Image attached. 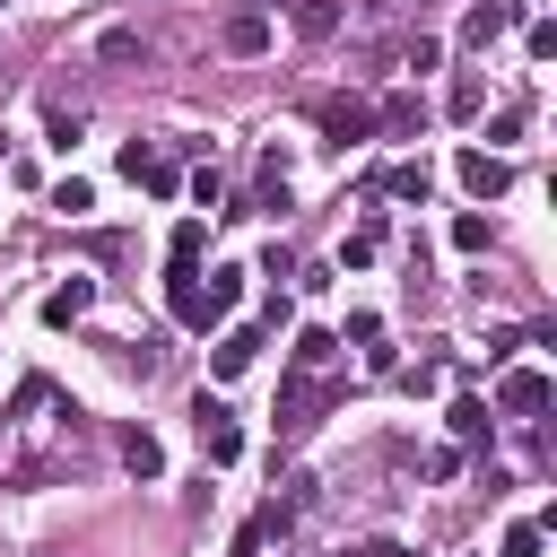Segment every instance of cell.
Instances as JSON below:
<instances>
[{"label":"cell","mask_w":557,"mask_h":557,"mask_svg":"<svg viewBox=\"0 0 557 557\" xmlns=\"http://www.w3.org/2000/svg\"><path fill=\"white\" fill-rule=\"evenodd\" d=\"M70 426H78V409L61 400V383L52 374H26L17 400H9V418H0V470L9 479H44V444L70 435Z\"/></svg>","instance_id":"1"},{"label":"cell","mask_w":557,"mask_h":557,"mask_svg":"<svg viewBox=\"0 0 557 557\" xmlns=\"http://www.w3.org/2000/svg\"><path fill=\"white\" fill-rule=\"evenodd\" d=\"M78 131H87V113H78V104H52V113H44V139H52V148H70Z\"/></svg>","instance_id":"22"},{"label":"cell","mask_w":557,"mask_h":557,"mask_svg":"<svg viewBox=\"0 0 557 557\" xmlns=\"http://www.w3.org/2000/svg\"><path fill=\"white\" fill-rule=\"evenodd\" d=\"M339 557H392V540H366V548H339Z\"/></svg>","instance_id":"30"},{"label":"cell","mask_w":557,"mask_h":557,"mask_svg":"<svg viewBox=\"0 0 557 557\" xmlns=\"http://www.w3.org/2000/svg\"><path fill=\"white\" fill-rule=\"evenodd\" d=\"M165 305H174V322H183V331H226V313L209 305L200 270H165Z\"/></svg>","instance_id":"5"},{"label":"cell","mask_w":557,"mask_h":557,"mask_svg":"<svg viewBox=\"0 0 557 557\" xmlns=\"http://www.w3.org/2000/svg\"><path fill=\"white\" fill-rule=\"evenodd\" d=\"M331 357H339V331L305 322V331H296V348H287V374H331Z\"/></svg>","instance_id":"13"},{"label":"cell","mask_w":557,"mask_h":557,"mask_svg":"<svg viewBox=\"0 0 557 557\" xmlns=\"http://www.w3.org/2000/svg\"><path fill=\"white\" fill-rule=\"evenodd\" d=\"M339 339H357V348H374V339H383V313H366V305H357V313H348V331H339Z\"/></svg>","instance_id":"28"},{"label":"cell","mask_w":557,"mask_h":557,"mask_svg":"<svg viewBox=\"0 0 557 557\" xmlns=\"http://www.w3.org/2000/svg\"><path fill=\"white\" fill-rule=\"evenodd\" d=\"M444 426H453L461 444H487V400H479V392H461V400L444 409Z\"/></svg>","instance_id":"17"},{"label":"cell","mask_w":557,"mask_h":557,"mask_svg":"<svg viewBox=\"0 0 557 557\" xmlns=\"http://www.w3.org/2000/svg\"><path fill=\"white\" fill-rule=\"evenodd\" d=\"M513 17H522V0H470V17H461V52H487Z\"/></svg>","instance_id":"9"},{"label":"cell","mask_w":557,"mask_h":557,"mask_svg":"<svg viewBox=\"0 0 557 557\" xmlns=\"http://www.w3.org/2000/svg\"><path fill=\"white\" fill-rule=\"evenodd\" d=\"M522 44H531V61H548V52H557V26H548V17H531V26H522Z\"/></svg>","instance_id":"29"},{"label":"cell","mask_w":557,"mask_h":557,"mask_svg":"<svg viewBox=\"0 0 557 557\" xmlns=\"http://www.w3.org/2000/svg\"><path fill=\"white\" fill-rule=\"evenodd\" d=\"M122 174H131L139 191H157V200H174V191H183V165H174L165 148H139V139L122 148Z\"/></svg>","instance_id":"6"},{"label":"cell","mask_w":557,"mask_h":557,"mask_svg":"<svg viewBox=\"0 0 557 557\" xmlns=\"http://www.w3.org/2000/svg\"><path fill=\"white\" fill-rule=\"evenodd\" d=\"M374 252H383V235H374V226H357V235H348V244H339V270H366V261H374Z\"/></svg>","instance_id":"25"},{"label":"cell","mask_w":557,"mask_h":557,"mask_svg":"<svg viewBox=\"0 0 557 557\" xmlns=\"http://www.w3.org/2000/svg\"><path fill=\"white\" fill-rule=\"evenodd\" d=\"M548 400H557V383H548L540 366H513V374L496 383V409H505V418H540Z\"/></svg>","instance_id":"7"},{"label":"cell","mask_w":557,"mask_h":557,"mask_svg":"<svg viewBox=\"0 0 557 557\" xmlns=\"http://www.w3.org/2000/svg\"><path fill=\"white\" fill-rule=\"evenodd\" d=\"M252 200H261V209H287V157H278V148H261V183H252Z\"/></svg>","instance_id":"20"},{"label":"cell","mask_w":557,"mask_h":557,"mask_svg":"<svg viewBox=\"0 0 557 557\" xmlns=\"http://www.w3.org/2000/svg\"><path fill=\"white\" fill-rule=\"evenodd\" d=\"M435 61H444V44H435V35H409V44H400V70H409V78H426Z\"/></svg>","instance_id":"21"},{"label":"cell","mask_w":557,"mask_h":557,"mask_svg":"<svg viewBox=\"0 0 557 557\" xmlns=\"http://www.w3.org/2000/svg\"><path fill=\"white\" fill-rule=\"evenodd\" d=\"M313 122H322V139H331V148H366V139H383V122H374V104H366V96H322V104H313Z\"/></svg>","instance_id":"2"},{"label":"cell","mask_w":557,"mask_h":557,"mask_svg":"<svg viewBox=\"0 0 557 557\" xmlns=\"http://www.w3.org/2000/svg\"><path fill=\"white\" fill-rule=\"evenodd\" d=\"M374 122H383V139H418V131H426V96H418V87H392V96L374 104Z\"/></svg>","instance_id":"10"},{"label":"cell","mask_w":557,"mask_h":557,"mask_svg":"<svg viewBox=\"0 0 557 557\" xmlns=\"http://www.w3.org/2000/svg\"><path fill=\"white\" fill-rule=\"evenodd\" d=\"M252 357H261V322H226V331H218V348H209V374H218V383H235Z\"/></svg>","instance_id":"8"},{"label":"cell","mask_w":557,"mask_h":557,"mask_svg":"<svg viewBox=\"0 0 557 557\" xmlns=\"http://www.w3.org/2000/svg\"><path fill=\"white\" fill-rule=\"evenodd\" d=\"M87 313H96V278H61V287L44 296V322H52V331H70V322H87Z\"/></svg>","instance_id":"12"},{"label":"cell","mask_w":557,"mask_h":557,"mask_svg":"<svg viewBox=\"0 0 557 557\" xmlns=\"http://www.w3.org/2000/svg\"><path fill=\"white\" fill-rule=\"evenodd\" d=\"M104 61H148V44H139L131 26H113V35H104Z\"/></svg>","instance_id":"27"},{"label":"cell","mask_w":557,"mask_h":557,"mask_svg":"<svg viewBox=\"0 0 557 557\" xmlns=\"http://www.w3.org/2000/svg\"><path fill=\"white\" fill-rule=\"evenodd\" d=\"M191 426H200V453H209V470H226V461L244 453V426H235V409H226L218 392H200V400H191Z\"/></svg>","instance_id":"3"},{"label":"cell","mask_w":557,"mask_h":557,"mask_svg":"<svg viewBox=\"0 0 557 557\" xmlns=\"http://www.w3.org/2000/svg\"><path fill=\"white\" fill-rule=\"evenodd\" d=\"M296 35H305V44L339 35V0H296Z\"/></svg>","instance_id":"18"},{"label":"cell","mask_w":557,"mask_h":557,"mask_svg":"<svg viewBox=\"0 0 557 557\" xmlns=\"http://www.w3.org/2000/svg\"><path fill=\"white\" fill-rule=\"evenodd\" d=\"M52 209H61V218H87V209H96V191H87L78 174H61V183H52Z\"/></svg>","instance_id":"23"},{"label":"cell","mask_w":557,"mask_h":557,"mask_svg":"<svg viewBox=\"0 0 557 557\" xmlns=\"http://www.w3.org/2000/svg\"><path fill=\"white\" fill-rule=\"evenodd\" d=\"M200 244H209V218L191 209V218L174 226V244H165V270H200Z\"/></svg>","instance_id":"16"},{"label":"cell","mask_w":557,"mask_h":557,"mask_svg":"<svg viewBox=\"0 0 557 557\" xmlns=\"http://www.w3.org/2000/svg\"><path fill=\"white\" fill-rule=\"evenodd\" d=\"M374 191H392V200H426V191H435V165H426V157H409V165H392Z\"/></svg>","instance_id":"15"},{"label":"cell","mask_w":557,"mask_h":557,"mask_svg":"<svg viewBox=\"0 0 557 557\" xmlns=\"http://www.w3.org/2000/svg\"><path fill=\"white\" fill-rule=\"evenodd\" d=\"M479 104H487V78H479V70H461V78H453V96H444V113H453V122H479Z\"/></svg>","instance_id":"19"},{"label":"cell","mask_w":557,"mask_h":557,"mask_svg":"<svg viewBox=\"0 0 557 557\" xmlns=\"http://www.w3.org/2000/svg\"><path fill=\"white\" fill-rule=\"evenodd\" d=\"M540 540H548V531H540V522H513V531H505V540H496V557H540Z\"/></svg>","instance_id":"26"},{"label":"cell","mask_w":557,"mask_h":557,"mask_svg":"<svg viewBox=\"0 0 557 557\" xmlns=\"http://www.w3.org/2000/svg\"><path fill=\"white\" fill-rule=\"evenodd\" d=\"M122 470H131V479H165V444H157L148 426H131V435H122Z\"/></svg>","instance_id":"14"},{"label":"cell","mask_w":557,"mask_h":557,"mask_svg":"<svg viewBox=\"0 0 557 557\" xmlns=\"http://www.w3.org/2000/svg\"><path fill=\"white\" fill-rule=\"evenodd\" d=\"M453 252H487V218H479V209L453 218Z\"/></svg>","instance_id":"24"},{"label":"cell","mask_w":557,"mask_h":557,"mask_svg":"<svg viewBox=\"0 0 557 557\" xmlns=\"http://www.w3.org/2000/svg\"><path fill=\"white\" fill-rule=\"evenodd\" d=\"M218 44H226L235 61H252V52H270V9H235V17L218 26Z\"/></svg>","instance_id":"11"},{"label":"cell","mask_w":557,"mask_h":557,"mask_svg":"<svg viewBox=\"0 0 557 557\" xmlns=\"http://www.w3.org/2000/svg\"><path fill=\"white\" fill-rule=\"evenodd\" d=\"M392 557H409V548H392Z\"/></svg>","instance_id":"31"},{"label":"cell","mask_w":557,"mask_h":557,"mask_svg":"<svg viewBox=\"0 0 557 557\" xmlns=\"http://www.w3.org/2000/svg\"><path fill=\"white\" fill-rule=\"evenodd\" d=\"M453 174H461V191H470V200H479V209H487V200H505V191H513V165H505V157H496V148H461V157H453Z\"/></svg>","instance_id":"4"}]
</instances>
